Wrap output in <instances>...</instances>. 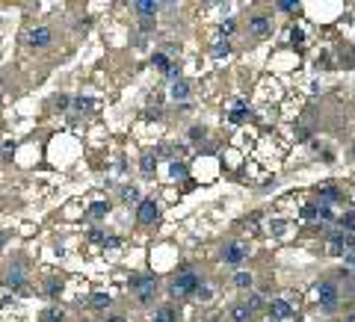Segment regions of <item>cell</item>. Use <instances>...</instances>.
Returning a JSON list of instances; mask_svg holds the SVG:
<instances>
[{
  "instance_id": "29",
  "label": "cell",
  "mask_w": 355,
  "mask_h": 322,
  "mask_svg": "<svg viewBox=\"0 0 355 322\" xmlns=\"http://www.w3.org/2000/svg\"><path fill=\"white\" fill-rule=\"evenodd\" d=\"M204 136H207V128H201V124H195V128H190V139H193V142H201Z\"/></svg>"
},
{
  "instance_id": "1",
  "label": "cell",
  "mask_w": 355,
  "mask_h": 322,
  "mask_svg": "<svg viewBox=\"0 0 355 322\" xmlns=\"http://www.w3.org/2000/svg\"><path fill=\"white\" fill-rule=\"evenodd\" d=\"M201 278L195 275L193 269H184V272H178L175 275V281L169 284V292L175 296V298H184V296H195V292L201 290Z\"/></svg>"
},
{
  "instance_id": "21",
  "label": "cell",
  "mask_w": 355,
  "mask_h": 322,
  "mask_svg": "<svg viewBox=\"0 0 355 322\" xmlns=\"http://www.w3.org/2000/svg\"><path fill=\"white\" fill-rule=\"evenodd\" d=\"M234 284H237L240 290H252V284H255V281H252V275H249V272H237V275H234Z\"/></svg>"
},
{
  "instance_id": "9",
  "label": "cell",
  "mask_w": 355,
  "mask_h": 322,
  "mask_svg": "<svg viewBox=\"0 0 355 322\" xmlns=\"http://www.w3.org/2000/svg\"><path fill=\"white\" fill-rule=\"evenodd\" d=\"M290 316H293L290 302H284V298H272V302H269V320H272V322L290 320Z\"/></svg>"
},
{
  "instance_id": "27",
  "label": "cell",
  "mask_w": 355,
  "mask_h": 322,
  "mask_svg": "<svg viewBox=\"0 0 355 322\" xmlns=\"http://www.w3.org/2000/svg\"><path fill=\"white\" fill-rule=\"evenodd\" d=\"M317 216H320V207H314V204H308V207L302 210V219H305V222H314Z\"/></svg>"
},
{
  "instance_id": "34",
  "label": "cell",
  "mask_w": 355,
  "mask_h": 322,
  "mask_svg": "<svg viewBox=\"0 0 355 322\" xmlns=\"http://www.w3.org/2000/svg\"><path fill=\"white\" fill-rule=\"evenodd\" d=\"M320 219H323V222H331V219H334L331 207H320Z\"/></svg>"
},
{
  "instance_id": "47",
  "label": "cell",
  "mask_w": 355,
  "mask_h": 322,
  "mask_svg": "<svg viewBox=\"0 0 355 322\" xmlns=\"http://www.w3.org/2000/svg\"><path fill=\"white\" fill-rule=\"evenodd\" d=\"M269 322H272V320H269Z\"/></svg>"
},
{
  "instance_id": "40",
  "label": "cell",
  "mask_w": 355,
  "mask_h": 322,
  "mask_svg": "<svg viewBox=\"0 0 355 322\" xmlns=\"http://www.w3.org/2000/svg\"><path fill=\"white\" fill-rule=\"evenodd\" d=\"M89 27H92V21H89V18H83V21L77 24V30H80V32H86V30H89Z\"/></svg>"
},
{
  "instance_id": "23",
  "label": "cell",
  "mask_w": 355,
  "mask_h": 322,
  "mask_svg": "<svg viewBox=\"0 0 355 322\" xmlns=\"http://www.w3.org/2000/svg\"><path fill=\"white\" fill-rule=\"evenodd\" d=\"M228 54H231V42H219V44H213V56H216V60H219V56H228Z\"/></svg>"
},
{
  "instance_id": "28",
  "label": "cell",
  "mask_w": 355,
  "mask_h": 322,
  "mask_svg": "<svg viewBox=\"0 0 355 322\" xmlns=\"http://www.w3.org/2000/svg\"><path fill=\"white\" fill-rule=\"evenodd\" d=\"M63 310L60 308H51V310H45V322H63Z\"/></svg>"
},
{
  "instance_id": "4",
  "label": "cell",
  "mask_w": 355,
  "mask_h": 322,
  "mask_svg": "<svg viewBox=\"0 0 355 322\" xmlns=\"http://www.w3.org/2000/svg\"><path fill=\"white\" fill-rule=\"evenodd\" d=\"M246 254H249V248L240 240H231V242H225V248H222V260H225L228 266H240L246 260Z\"/></svg>"
},
{
  "instance_id": "6",
  "label": "cell",
  "mask_w": 355,
  "mask_h": 322,
  "mask_svg": "<svg viewBox=\"0 0 355 322\" xmlns=\"http://www.w3.org/2000/svg\"><path fill=\"white\" fill-rule=\"evenodd\" d=\"M328 242H331V252H334V254H346L349 248H355V234L334 230V234L328 236Z\"/></svg>"
},
{
  "instance_id": "19",
  "label": "cell",
  "mask_w": 355,
  "mask_h": 322,
  "mask_svg": "<svg viewBox=\"0 0 355 322\" xmlns=\"http://www.w3.org/2000/svg\"><path fill=\"white\" fill-rule=\"evenodd\" d=\"M169 174H172V178H187V174H190V168H187V162L172 160V162H169Z\"/></svg>"
},
{
  "instance_id": "22",
  "label": "cell",
  "mask_w": 355,
  "mask_h": 322,
  "mask_svg": "<svg viewBox=\"0 0 355 322\" xmlns=\"http://www.w3.org/2000/svg\"><path fill=\"white\" fill-rule=\"evenodd\" d=\"M151 62L157 65V68H160L163 74H166V71L172 68V62H169V56H166V54H154V56H151Z\"/></svg>"
},
{
  "instance_id": "37",
  "label": "cell",
  "mask_w": 355,
  "mask_h": 322,
  "mask_svg": "<svg viewBox=\"0 0 355 322\" xmlns=\"http://www.w3.org/2000/svg\"><path fill=\"white\" fill-rule=\"evenodd\" d=\"M89 240H92V242H107V236H104L101 230H92V234H89Z\"/></svg>"
},
{
  "instance_id": "42",
  "label": "cell",
  "mask_w": 355,
  "mask_h": 322,
  "mask_svg": "<svg viewBox=\"0 0 355 322\" xmlns=\"http://www.w3.org/2000/svg\"><path fill=\"white\" fill-rule=\"evenodd\" d=\"M68 104H71V100H68V98H65V95H60V98H57V106H60V110H65Z\"/></svg>"
},
{
  "instance_id": "16",
  "label": "cell",
  "mask_w": 355,
  "mask_h": 322,
  "mask_svg": "<svg viewBox=\"0 0 355 322\" xmlns=\"http://www.w3.org/2000/svg\"><path fill=\"white\" fill-rule=\"evenodd\" d=\"M172 98H175V100H187V98H190V83H187V80L172 83Z\"/></svg>"
},
{
  "instance_id": "11",
  "label": "cell",
  "mask_w": 355,
  "mask_h": 322,
  "mask_svg": "<svg viewBox=\"0 0 355 322\" xmlns=\"http://www.w3.org/2000/svg\"><path fill=\"white\" fill-rule=\"evenodd\" d=\"M133 9H136L139 18H154L160 12V3L157 0H139V3H133Z\"/></svg>"
},
{
  "instance_id": "35",
  "label": "cell",
  "mask_w": 355,
  "mask_h": 322,
  "mask_svg": "<svg viewBox=\"0 0 355 322\" xmlns=\"http://www.w3.org/2000/svg\"><path fill=\"white\" fill-rule=\"evenodd\" d=\"M278 9H281V12H293V9H296V3H293V0H281V3H278Z\"/></svg>"
},
{
  "instance_id": "3",
  "label": "cell",
  "mask_w": 355,
  "mask_h": 322,
  "mask_svg": "<svg viewBox=\"0 0 355 322\" xmlns=\"http://www.w3.org/2000/svg\"><path fill=\"white\" fill-rule=\"evenodd\" d=\"M317 298H320V308L325 314H334L337 310V302H340V290L334 281H320L317 284Z\"/></svg>"
},
{
  "instance_id": "33",
  "label": "cell",
  "mask_w": 355,
  "mask_h": 322,
  "mask_svg": "<svg viewBox=\"0 0 355 322\" xmlns=\"http://www.w3.org/2000/svg\"><path fill=\"white\" fill-rule=\"evenodd\" d=\"M139 30L151 32V30H154V18H139Z\"/></svg>"
},
{
  "instance_id": "24",
  "label": "cell",
  "mask_w": 355,
  "mask_h": 322,
  "mask_svg": "<svg viewBox=\"0 0 355 322\" xmlns=\"http://www.w3.org/2000/svg\"><path fill=\"white\" fill-rule=\"evenodd\" d=\"M122 201H139V190L136 186H122Z\"/></svg>"
},
{
  "instance_id": "8",
  "label": "cell",
  "mask_w": 355,
  "mask_h": 322,
  "mask_svg": "<svg viewBox=\"0 0 355 322\" xmlns=\"http://www.w3.org/2000/svg\"><path fill=\"white\" fill-rule=\"evenodd\" d=\"M51 42H54V30L51 27H33L27 32V44L30 48H48Z\"/></svg>"
},
{
  "instance_id": "17",
  "label": "cell",
  "mask_w": 355,
  "mask_h": 322,
  "mask_svg": "<svg viewBox=\"0 0 355 322\" xmlns=\"http://www.w3.org/2000/svg\"><path fill=\"white\" fill-rule=\"evenodd\" d=\"M110 213V201H95V204H89V216L92 219H104Z\"/></svg>"
},
{
  "instance_id": "14",
  "label": "cell",
  "mask_w": 355,
  "mask_h": 322,
  "mask_svg": "<svg viewBox=\"0 0 355 322\" xmlns=\"http://www.w3.org/2000/svg\"><path fill=\"white\" fill-rule=\"evenodd\" d=\"M231 320H234V322H249V320H252V310L246 308V302H240V304L231 308Z\"/></svg>"
},
{
  "instance_id": "13",
  "label": "cell",
  "mask_w": 355,
  "mask_h": 322,
  "mask_svg": "<svg viewBox=\"0 0 355 322\" xmlns=\"http://www.w3.org/2000/svg\"><path fill=\"white\" fill-rule=\"evenodd\" d=\"M175 320H178V310L172 304H163V308H157V314H154L151 322H175Z\"/></svg>"
},
{
  "instance_id": "26",
  "label": "cell",
  "mask_w": 355,
  "mask_h": 322,
  "mask_svg": "<svg viewBox=\"0 0 355 322\" xmlns=\"http://www.w3.org/2000/svg\"><path fill=\"white\" fill-rule=\"evenodd\" d=\"M71 106H74V110H80V112H83V110H92V98H74V100H71Z\"/></svg>"
},
{
  "instance_id": "18",
  "label": "cell",
  "mask_w": 355,
  "mask_h": 322,
  "mask_svg": "<svg viewBox=\"0 0 355 322\" xmlns=\"http://www.w3.org/2000/svg\"><path fill=\"white\" fill-rule=\"evenodd\" d=\"M337 225H340V230H346V234H355V210L343 213V216L337 219Z\"/></svg>"
},
{
  "instance_id": "41",
  "label": "cell",
  "mask_w": 355,
  "mask_h": 322,
  "mask_svg": "<svg viewBox=\"0 0 355 322\" xmlns=\"http://www.w3.org/2000/svg\"><path fill=\"white\" fill-rule=\"evenodd\" d=\"M290 38H293V44H299V42H302L305 36H302V30H293V32H290Z\"/></svg>"
},
{
  "instance_id": "20",
  "label": "cell",
  "mask_w": 355,
  "mask_h": 322,
  "mask_svg": "<svg viewBox=\"0 0 355 322\" xmlns=\"http://www.w3.org/2000/svg\"><path fill=\"white\" fill-rule=\"evenodd\" d=\"M320 198H323V207H328V204H334V201L340 198V192H337L334 186H323V190H320Z\"/></svg>"
},
{
  "instance_id": "12",
  "label": "cell",
  "mask_w": 355,
  "mask_h": 322,
  "mask_svg": "<svg viewBox=\"0 0 355 322\" xmlns=\"http://www.w3.org/2000/svg\"><path fill=\"white\" fill-rule=\"evenodd\" d=\"M246 118H249V106H246L243 100H237L234 110H231V116H228V122H231V124H243Z\"/></svg>"
},
{
  "instance_id": "45",
  "label": "cell",
  "mask_w": 355,
  "mask_h": 322,
  "mask_svg": "<svg viewBox=\"0 0 355 322\" xmlns=\"http://www.w3.org/2000/svg\"><path fill=\"white\" fill-rule=\"evenodd\" d=\"M104 322H128L125 316H110V320H104Z\"/></svg>"
},
{
  "instance_id": "10",
  "label": "cell",
  "mask_w": 355,
  "mask_h": 322,
  "mask_svg": "<svg viewBox=\"0 0 355 322\" xmlns=\"http://www.w3.org/2000/svg\"><path fill=\"white\" fill-rule=\"evenodd\" d=\"M249 32H252L255 38H266V36L272 32V21H269V18H263V15H258V18H252V21H249Z\"/></svg>"
},
{
  "instance_id": "32",
  "label": "cell",
  "mask_w": 355,
  "mask_h": 322,
  "mask_svg": "<svg viewBox=\"0 0 355 322\" xmlns=\"http://www.w3.org/2000/svg\"><path fill=\"white\" fill-rule=\"evenodd\" d=\"M60 292H63V284H60V281H48V296H54V298H57Z\"/></svg>"
},
{
  "instance_id": "7",
  "label": "cell",
  "mask_w": 355,
  "mask_h": 322,
  "mask_svg": "<svg viewBox=\"0 0 355 322\" xmlns=\"http://www.w3.org/2000/svg\"><path fill=\"white\" fill-rule=\"evenodd\" d=\"M24 281H27V269H24L21 260H15V266H9V272H6V287L9 290H21Z\"/></svg>"
},
{
  "instance_id": "5",
  "label": "cell",
  "mask_w": 355,
  "mask_h": 322,
  "mask_svg": "<svg viewBox=\"0 0 355 322\" xmlns=\"http://www.w3.org/2000/svg\"><path fill=\"white\" fill-rule=\"evenodd\" d=\"M157 219H160V210H157L154 198H142L139 201V210H136V222L139 225H154Z\"/></svg>"
},
{
  "instance_id": "43",
  "label": "cell",
  "mask_w": 355,
  "mask_h": 322,
  "mask_svg": "<svg viewBox=\"0 0 355 322\" xmlns=\"http://www.w3.org/2000/svg\"><path fill=\"white\" fill-rule=\"evenodd\" d=\"M346 296H349V298L355 296V281H346Z\"/></svg>"
},
{
  "instance_id": "15",
  "label": "cell",
  "mask_w": 355,
  "mask_h": 322,
  "mask_svg": "<svg viewBox=\"0 0 355 322\" xmlns=\"http://www.w3.org/2000/svg\"><path fill=\"white\" fill-rule=\"evenodd\" d=\"M154 166H157V154H142V160H139V172H142L145 178L154 174Z\"/></svg>"
},
{
  "instance_id": "31",
  "label": "cell",
  "mask_w": 355,
  "mask_h": 322,
  "mask_svg": "<svg viewBox=\"0 0 355 322\" xmlns=\"http://www.w3.org/2000/svg\"><path fill=\"white\" fill-rule=\"evenodd\" d=\"M246 308H249L252 314H255V310H258V308H260V296H258V292H252V296H249V302H246Z\"/></svg>"
},
{
  "instance_id": "25",
  "label": "cell",
  "mask_w": 355,
  "mask_h": 322,
  "mask_svg": "<svg viewBox=\"0 0 355 322\" xmlns=\"http://www.w3.org/2000/svg\"><path fill=\"white\" fill-rule=\"evenodd\" d=\"M89 302H92L95 308H107V304H110V292H95Z\"/></svg>"
},
{
  "instance_id": "44",
  "label": "cell",
  "mask_w": 355,
  "mask_h": 322,
  "mask_svg": "<svg viewBox=\"0 0 355 322\" xmlns=\"http://www.w3.org/2000/svg\"><path fill=\"white\" fill-rule=\"evenodd\" d=\"M6 242H9V234H6V230H0V248H3Z\"/></svg>"
},
{
  "instance_id": "36",
  "label": "cell",
  "mask_w": 355,
  "mask_h": 322,
  "mask_svg": "<svg viewBox=\"0 0 355 322\" xmlns=\"http://www.w3.org/2000/svg\"><path fill=\"white\" fill-rule=\"evenodd\" d=\"M0 154H3V160H12V154H15V145H3V151H0Z\"/></svg>"
},
{
  "instance_id": "46",
  "label": "cell",
  "mask_w": 355,
  "mask_h": 322,
  "mask_svg": "<svg viewBox=\"0 0 355 322\" xmlns=\"http://www.w3.org/2000/svg\"><path fill=\"white\" fill-rule=\"evenodd\" d=\"M343 322H355V314H349V316H346V320H343Z\"/></svg>"
},
{
  "instance_id": "39",
  "label": "cell",
  "mask_w": 355,
  "mask_h": 322,
  "mask_svg": "<svg viewBox=\"0 0 355 322\" xmlns=\"http://www.w3.org/2000/svg\"><path fill=\"white\" fill-rule=\"evenodd\" d=\"M343 260H346V263H349V266H352V269H355V248H349V252L343 254Z\"/></svg>"
},
{
  "instance_id": "2",
  "label": "cell",
  "mask_w": 355,
  "mask_h": 322,
  "mask_svg": "<svg viewBox=\"0 0 355 322\" xmlns=\"http://www.w3.org/2000/svg\"><path fill=\"white\" fill-rule=\"evenodd\" d=\"M130 290L136 292V298L142 304H151L154 302V292H157V275H130Z\"/></svg>"
},
{
  "instance_id": "30",
  "label": "cell",
  "mask_w": 355,
  "mask_h": 322,
  "mask_svg": "<svg viewBox=\"0 0 355 322\" xmlns=\"http://www.w3.org/2000/svg\"><path fill=\"white\" fill-rule=\"evenodd\" d=\"M219 30L225 32V36H231V32L237 30V21H234V18H228V21H222V24H219Z\"/></svg>"
},
{
  "instance_id": "38",
  "label": "cell",
  "mask_w": 355,
  "mask_h": 322,
  "mask_svg": "<svg viewBox=\"0 0 355 322\" xmlns=\"http://www.w3.org/2000/svg\"><path fill=\"white\" fill-rule=\"evenodd\" d=\"M284 230H287V225H284V222H272V234H275V236H278V234H284Z\"/></svg>"
}]
</instances>
